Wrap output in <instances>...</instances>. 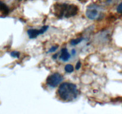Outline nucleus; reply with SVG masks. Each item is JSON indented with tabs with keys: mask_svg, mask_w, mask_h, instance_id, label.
<instances>
[{
	"mask_svg": "<svg viewBox=\"0 0 122 114\" xmlns=\"http://www.w3.org/2000/svg\"><path fill=\"white\" fill-rule=\"evenodd\" d=\"M58 93L61 99L65 101H71L77 97L78 90L76 85L70 83H64L60 86Z\"/></svg>",
	"mask_w": 122,
	"mask_h": 114,
	"instance_id": "1",
	"label": "nucleus"
},
{
	"mask_svg": "<svg viewBox=\"0 0 122 114\" xmlns=\"http://www.w3.org/2000/svg\"><path fill=\"white\" fill-rule=\"evenodd\" d=\"M56 15L58 17H70L76 15L78 11L77 6L70 4H57L55 8Z\"/></svg>",
	"mask_w": 122,
	"mask_h": 114,
	"instance_id": "2",
	"label": "nucleus"
},
{
	"mask_svg": "<svg viewBox=\"0 0 122 114\" xmlns=\"http://www.w3.org/2000/svg\"><path fill=\"white\" fill-rule=\"evenodd\" d=\"M102 14V8L100 6L95 4L89 5L86 11V15L91 20H97L100 19Z\"/></svg>",
	"mask_w": 122,
	"mask_h": 114,
	"instance_id": "3",
	"label": "nucleus"
},
{
	"mask_svg": "<svg viewBox=\"0 0 122 114\" xmlns=\"http://www.w3.org/2000/svg\"><path fill=\"white\" fill-rule=\"evenodd\" d=\"M63 80V77L59 73H54L50 75L46 79V84L51 87H57Z\"/></svg>",
	"mask_w": 122,
	"mask_h": 114,
	"instance_id": "4",
	"label": "nucleus"
},
{
	"mask_svg": "<svg viewBox=\"0 0 122 114\" xmlns=\"http://www.w3.org/2000/svg\"><path fill=\"white\" fill-rule=\"evenodd\" d=\"M48 28V26H44L39 30L29 29L27 30V34H28L29 36L30 39H34V38H36L37 36H38L40 34H43L44 32H46Z\"/></svg>",
	"mask_w": 122,
	"mask_h": 114,
	"instance_id": "5",
	"label": "nucleus"
},
{
	"mask_svg": "<svg viewBox=\"0 0 122 114\" xmlns=\"http://www.w3.org/2000/svg\"><path fill=\"white\" fill-rule=\"evenodd\" d=\"M70 58V53L68 52L66 48H63L61 49V54L60 58L63 61H67Z\"/></svg>",
	"mask_w": 122,
	"mask_h": 114,
	"instance_id": "6",
	"label": "nucleus"
},
{
	"mask_svg": "<svg viewBox=\"0 0 122 114\" xmlns=\"http://www.w3.org/2000/svg\"><path fill=\"white\" fill-rule=\"evenodd\" d=\"M0 10L3 12L5 14H8V11H9L8 7L5 4H4L1 1H0Z\"/></svg>",
	"mask_w": 122,
	"mask_h": 114,
	"instance_id": "7",
	"label": "nucleus"
},
{
	"mask_svg": "<svg viewBox=\"0 0 122 114\" xmlns=\"http://www.w3.org/2000/svg\"><path fill=\"white\" fill-rule=\"evenodd\" d=\"M64 70L68 73H71V72H72L73 71L74 68L73 66V65H71V64H67L64 67Z\"/></svg>",
	"mask_w": 122,
	"mask_h": 114,
	"instance_id": "8",
	"label": "nucleus"
},
{
	"mask_svg": "<svg viewBox=\"0 0 122 114\" xmlns=\"http://www.w3.org/2000/svg\"><path fill=\"white\" fill-rule=\"evenodd\" d=\"M82 40H83V38H77L76 39H73V40H71V42H70V43H71V45H73L74 46V45H77L78 43H79Z\"/></svg>",
	"mask_w": 122,
	"mask_h": 114,
	"instance_id": "9",
	"label": "nucleus"
},
{
	"mask_svg": "<svg viewBox=\"0 0 122 114\" xmlns=\"http://www.w3.org/2000/svg\"><path fill=\"white\" fill-rule=\"evenodd\" d=\"M11 55L14 58H19V56H20V53L19 52H17V51H13L11 53Z\"/></svg>",
	"mask_w": 122,
	"mask_h": 114,
	"instance_id": "10",
	"label": "nucleus"
},
{
	"mask_svg": "<svg viewBox=\"0 0 122 114\" xmlns=\"http://www.w3.org/2000/svg\"><path fill=\"white\" fill-rule=\"evenodd\" d=\"M117 11L120 14H122V2L117 6Z\"/></svg>",
	"mask_w": 122,
	"mask_h": 114,
	"instance_id": "11",
	"label": "nucleus"
},
{
	"mask_svg": "<svg viewBox=\"0 0 122 114\" xmlns=\"http://www.w3.org/2000/svg\"><path fill=\"white\" fill-rule=\"evenodd\" d=\"M57 48H58V46H52V47L50 49V50H49L48 52H49V53H50V52H54V51H56V50L57 49Z\"/></svg>",
	"mask_w": 122,
	"mask_h": 114,
	"instance_id": "12",
	"label": "nucleus"
},
{
	"mask_svg": "<svg viewBox=\"0 0 122 114\" xmlns=\"http://www.w3.org/2000/svg\"><path fill=\"white\" fill-rule=\"evenodd\" d=\"M81 62L78 61V62H77V64H76V70H79V69L81 68Z\"/></svg>",
	"mask_w": 122,
	"mask_h": 114,
	"instance_id": "13",
	"label": "nucleus"
},
{
	"mask_svg": "<svg viewBox=\"0 0 122 114\" xmlns=\"http://www.w3.org/2000/svg\"><path fill=\"white\" fill-rule=\"evenodd\" d=\"M75 50H74V49H73L72 50V54H75Z\"/></svg>",
	"mask_w": 122,
	"mask_h": 114,
	"instance_id": "14",
	"label": "nucleus"
}]
</instances>
